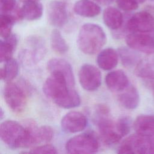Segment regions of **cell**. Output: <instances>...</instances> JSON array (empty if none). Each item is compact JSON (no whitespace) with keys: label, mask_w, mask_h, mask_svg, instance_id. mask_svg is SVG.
I'll use <instances>...</instances> for the list:
<instances>
[{"label":"cell","mask_w":154,"mask_h":154,"mask_svg":"<svg viewBox=\"0 0 154 154\" xmlns=\"http://www.w3.org/2000/svg\"><path fill=\"white\" fill-rule=\"evenodd\" d=\"M0 137L5 144L11 149L32 146L28 128L16 121L8 120L1 123Z\"/></svg>","instance_id":"cell-3"},{"label":"cell","mask_w":154,"mask_h":154,"mask_svg":"<svg viewBox=\"0 0 154 154\" xmlns=\"http://www.w3.org/2000/svg\"><path fill=\"white\" fill-rule=\"evenodd\" d=\"M118 131L123 137L128 135L131 128V119L129 117L124 116L120 117L116 122Z\"/></svg>","instance_id":"cell-28"},{"label":"cell","mask_w":154,"mask_h":154,"mask_svg":"<svg viewBox=\"0 0 154 154\" xmlns=\"http://www.w3.org/2000/svg\"><path fill=\"white\" fill-rule=\"evenodd\" d=\"M48 17L49 22L52 26H64L68 20L66 4L57 0L51 1L48 6Z\"/></svg>","instance_id":"cell-12"},{"label":"cell","mask_w":154,"mask_h":154,"mask_svg":"<svg viewBox=\"0 0 154 154\" xmlns=\"http://www.w3.org/2000/svg\"><path fill=\"white\" fill-rule=\"evenodd\" d=\"M75 13L84 17H94L98 16L101 8L96 2L91 0H79L73 6Z\"/></svg>","instance_id":"cell-20"},{"label":"cell","mask_w":154,"mask_h":154,"mask_svg":"<svg viewBox=\"0 0 154 154\" xmlns=\"http://www.w3.org/2000/svg\"><path fill=\"white\" fill-rule=\"evenodd\" d=\"M105 25L112 30L119 29L123 23V16L119 10L113 7L106 8L103 12Z\"/></svg>","instance_id":"cell-22"},{"label":"cell","mask_w":154,"mask_h":154,"mask_svg":"<svg viewBox=\"0 0 154 154\" xmlns=\"http://www.w3.org/2000/svg\"><path fill=\"white\" fill-rule=\"evenodd\" d=\"M16 6V0H0L1 14H10Z\"/></svg>","instance_id":"cell-31"},{"label":"cell","mask_w":154,"mask_h":154,"mask_svg":"<svg viewBox=\"0 0 154 154\" xmlns=\"http://www.w3.org/2000/svg\"><path fill=\"white\" fill-rule=\"evenodd\" d=\"M4 116V113H3V110L2 108H1V114H0V117H1V119H2Z\"/></svg>","instance_id":"cell-34"},{"label":"cell","mask_w":154,"mask_h":154,"mask_svg":"<svg viewBox=\"0 0 154 154\" xmlns=\"http://www.w3.org/2000/svg\"><path fill=\"white\" fill-rule=\"evenodd\" d=\"M87 125V119L81 112L70 111L61 120V127L67 133H76L84 130Z\"/></svg>","instance_id":"cell-11"},{"label":"cell","mask_w":154,"mask_h":154,"mask_svg":"<svg viewBox=\"0 0 154 154\" xmlns=\"http://www.w3.org/2000/svg\"><path fill=\"white\" fill-rule=\"evenodd\" d=\"M96 123L103 141L113 145L123 138L118 131L116 122L109 117V109L105 105H97L96 109Z\"/></svg>","instance_id":"cell-4"},{"label":"cell","mask_w":154,"mask_h":154,"mask_svg":"<svg viewBox=\"0 0 154 154\" xmlns=\"http://www.w3.org/2000/svg\"><path fill=\"white\" fill-rule=\"evenodd\" d=\"M117 153L154 154V137L132 135L122 143Z\"/></svg>","instance_id":"cell-5"},{"label":"cell","mask_w":154,"mask_h":154,"mask_svg":"<svg viewBox=\"0 0 154 154\" xmlns=\"http://www.w3.org/2000/svg\"><path fill=\"white\" fill-rule=\"evenodd\" d=\"M105 84L111 91L121 92L129 85V81L126 74L123 70H116L106 75Z\"/></svg>","instance_id":"cell-15"},{"label":"cell","mask_w":154,"mask_h":154,"mask_svg":"<svg viewBox=\"0 0 154 154\" xmlns=\"http://www.w3.org/2000/svg\"><path fill=\"white\" fill-rule=\"evenodd\" d=\"M126 28L132 32H147L154 30V16L143 11L135 13L126 22Z\"/></svg>","instance_id":"cell-10"},{"label":"cell","mask_w":154,"mask_h":154,"mask_svg":"<svg viewBox=\"0 0 154 154\" xmlns=\"http://www.w3.org/2000/svg\"><path fill=\"white\" fill-rule=\"evenodd\" d=\"M47 69L52 73H60L63 74L66 78L69 87L71 88L75 86V80L70 64L65 60L61 58H52L47 63Z\"/></svg>","instance_id":"cell-13"},{"label":"cell","mask_w":154,"mask_h":154,"mask_svg":"<svg viewBox=\"0 0 154 154\" xmlns=\"http://www.w3.org/2000/svg\"><path fill=\"white\" fill-rule=\"evenodd\" d=\"M128 46L147 55L154 53V30L147 32H132L126 37Z\"/></svg>","instance_id":"cell-8"},{"label":"cell","mask_w":154,"mask_h":154,"mask_svg":"<svg viewBox=\"0 0 154 154\" xmlns=\"http://www.w3.org/2000/svg\"><path fill=\"white\" fill-rule=\"evenodd\" d=\"M19 72V64L17 61L13 58L5 62L3 68L0 70V75L2 80L7 82L14 79Z\"/></svg>","instance_id":"cell-25"},{"label":"cell","mask_w":154,"mask_h":154,"mask_svg":"<svg viewBox=\"0 0 154 154\" xmlns=\"http://www.w3.org/2000/svg\"><path fill=\"white\" fill-rule=\"evenodd\" d=\"M29 44L31 49V50L25 49L23 51L22 53V60L26 63H36L44 57L45 53V44L41 38L35 37L29 39Z\"/></svg>","instance_id":"cell-14"},{"label":"cell","mask_w":154,"mask_h":154,"mask_svg":"<svg viewBox=\"0 0 154 154\" xmlns=\"http://www.w3.org/2000/svg\"><path fill=\"white\" fill-rule=\"evenodd\" d=\"M0 42V61L5 62L12 58L13 52L17 43V38L15 34H11L9 37Z\"/></svg>","instance_id":"cell-23"},{"label":"cell","mask_w":154,"mask_h":154,"mask_svg":"<svg viewBox=\"0 0 154 154\" xmlns=\"http://www.w3.org/2000/svg\"><path fill=\"white\" fill-rule=\"evenodd\" d=\"M152 88L153 90V97H154V84L152 85Z\"/></svg>","instance_id":"cell-36"},{"label":"cell","mask_w":154,"mask_h":154,"mask_svg":"<svg viewBox=\"0 0 154 154\" xmlns=\"http://www.w3.org/2000/svg\"><path fill=\"white\" fill-rule=\"evenodd\" d=\"M134 72L140 78L154 79V53L141 59L135 66Z\"/></svg>","instance_id":"cell-21"},{"label":"cell","mask_w":154,"mask_h":154,"mask_svg":"<svg viewBox=\"0 0 154 154\" xmlns=\"http://www.w3.org/2000/svg\"><path fill=\"white\" fill-rule=\"evenodd\" d=\"M94 2L101 5H108L111 4L113 0H93Z\"/></svg>","instance_id":"cell-32"},{"label":"cell","mask_w":154,"mask_h":154,"mask_svg":"<svg viewBox=\"0 0 154 154\" xmlns=\"http://www.w3.org/2000/svg\"><path fill=\"white\" fill-rule=\"evenodd\" d=\"M79 82L81 87L87 91H94L101 84L102 75L95 66L85 64L82 66L78 73Z\"/></svg>","instance_id":"cell-9"},{"label":"cell","mask_w":154,"mask_h":154,"mask_svg":"<svg viewBox=\"0 0 154 154\" xmlns=\"http://www.w3.org/2000/svg\"><path fill=\"white\" fill-rule=\"evenodd\" d=\"M119 54L112 48H107L101 51L96 59L98 66L104 70L114 69L118 63Z\"/></svg>","instance_id":"cell-17"},{"label":"cell","mask_w":154,"mask_h":154,"mask_svg":"<svg viewBox=\"0 0 154 154\" xmlns=\"http://www.w3.org/2000/svg\"><path fill=\"white\" fill-rule=\"evenodd\" d=\"M17 18L10 14L0 15V34L2 38H6L11 34L13 26Z\"/></svg>","instance_id":"cell-27"},{"label":"cell","mask_w":154,"mask_h":154,"mask_svg":"<svg viewBox=\"0 0 154 154\" xmlns=\"http://www.w3.org/2000/svg\"><path fill=\"white\" fill-rule=\"evenodd\" d=\"M96 138L89 133H83L70 138L66 143L65 148L69 153H93L99 149Z\"/></svg>","instance_id":"cell-6"},{"label":"cell","mask_w":154,"mask_h":154,"mask_svg":"<svg viewBox=\"0 0 154 154\" xmlns=\"http://www.w3.org/2000/svg\"><path fill=\"white\" fill-rule=\"evenodd\" d=\"M50 45L54 51L61 54H65L69 49L66 41L62 36L60 31L57 29L52 30L51 32Z\"/></svg>","instance_id":"cell-26"},{"label":"cell","mask_w":154,"mask_h":154,"mask_svg":"<svg viewBox=\"0 0 154 154\" xmlns=\"http://www.w3.org/2000/svg\"><path fill=\"white\" fill-rule=\"evenodd\" d=\"M138 2V4H142V3H143L146 0H136Z\"/></svg>","instance_id":"cell-35"},{"label":"cell","mask_w":154,"mask_h":154,"mask_svg":"<svg viewBox=\"0 0 154 154\" xmlns=\"http://www.w3.org/2000/svg\"><path fill=\"white\" fill-rule=\"evenodd\" d=\"M106 41V36L101 26L94 23H85L79 31L77 45L84 54L93 55L100 51Z\"/></svg>","instance_id":"cell-2"},{"label":"cell","mask_w":154,"mask_h":154,"mask_svg":"<svg viewBox=\"0 0 154 154\" xmlns=\"http://www.w3.org/2000/svg\"><path fill=\"white\" fill-rule=\"evenodd\" d=\"M63 1H69V0H63Z\"/></svg>","instance_id":"cell-38"},{"label":"cell","mask_w":154,"mask_h":154,"mask_svg":"<svg viewBox=\"0 0 154 154\" xmlns=\"http://www.w3.org/2000/svg\"><path fill=\"white\" fill-rule=\"evenodd\" d=\"M28 153H57V149L52 145L46 144L37 146L32 149Z\"/></svg>","instance_id":"cell-30"},{"label":"cell","mask_w":154,"mask_h":154,"mask_svg":"<svg viewBox=\"0 0 154 154\" xmlns=\"http://www.w3.org/2000/svg\"><path fill=\"white\" fill-rule=\"evenodd\" d=\"M43 14V6L38 1H28L23 2L21 8L17 11L18 19L27 20L39 19Z\"/></svg>","instance_id":"cell-16"},{"label":"cell","mask_w":154,"mask_h":154,"mask_svg":"<svg viewBox=\"0 0 154 154\" xmlns=\"http://www.w3.org/2000/svg\"><path fill=\"white\" fill-rule=\"evenodd\" d=\"M150 2L153 4V5H154V0H150Z\"/></svg>","instance_id":"cell-37"},{"label":"cell","mask_w":154,"mask_h":154,"mask_svg":"<svg viewBox=\"0 0 154 154\" xmlns=\"http://www.w3.org/2000/svg\"><path fill=\"white\" fill-rule=\"evenodd\" d=\"M118 100L124 108L128 109H134L140 102L138 91L134 86L129 84L118 95Z\"/></svg>","instance_id":"cell-18"},{"label":"cell","mask_w":154,"mask_h":154,"mask_svg":"<svg viewBox=\"0 0 154 154\" xmlns=\"http://www.w3.org/2000/svg\"><path fill=\"white\" fill-rule=\"evenodd\" d=\"M43 91L58 106L62 108H73L81 103L78 92L69 87L66 77L60 73H51L43 85Z\"/></svg>","instance_id":"cell-1"},{"label":"cell","mask_w":154,"mask_h":154,"mask_svg":"<svg viewBox=\"0 0 154 154\" xmlns=\"http://www.w3.org/2000/svg\"><path fill=\"white\" fill-rule=\"evenodd\" d=\"M118 7L123 11H131L138 8V2L136 0H116Z\"/></svg>","instance_id":"cell-29"},{"label":"cell","mask_w":154,"mask_h":154,"mask_svg":"<svg viewBox=\"0 0 154 154\" xmlns=\"http://www.w3.org/2000/svg\"><path fill=\"white\" fill-rule=\"evenodd\" d=\"M22 2H28V1H39L40 0H20Z\"/></svg>","instance_id":"cell-33"},{"label":"cell","mask_w":154,"mask_h":154,"mask_svg":"<svg viewBox=\"0 0 154 154\" xmlns=\"http://www.w3.org/2000/svg\"><path fill=\"white\" fill-rule=\"evenodd\" d=\"M119 56L122 63L125 67H130L136 66L141 60L140 55L131 48L121 47L118 49Z\"/></svg>","instance_id":"cell-24"},{"label":"cell","mask_w":154,"mask_h":154,"mask_svg":"<svg viewBox=\"0 0 154 154\" xmlns=\"http://www.w3.org/2000/svg\"><path fill=\"white\" fill-rule=\"evenodd\" d=\"M4 97L9 108L15 112H21L25 109L26 103V94L18 85L8 82L4 88Z\"/></svg>","instance_id":"cell-7"},{"label":"cell","mask_w":154,"mask_h":154,"mask_svg":"<svg viewBox=\"0 0 154 154\" xmlns=\"http://www.w3.org/2000/svg\"><path fill=\"white\" fill-rule=\"evenodd\" d=\"M136 134L147 137H154V115H140L134 123Z\"/></svg>","instance_id":"cell-19"}]
</instances>
